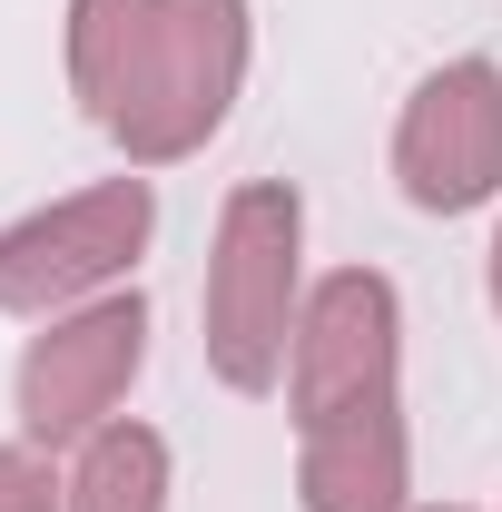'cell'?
I'll use <instances>...</instances> for the list:
<instances>
[{
	"mask_svg": "<svg viewBox=\"0 0 502 512\" xmlns=\"http://www.w3.org/2000/svg\"><path fill=\"white\" fill-rule=\"evenodd\" d=\"M79 79L148 158L188 148L237 79V0H79Z\"/></svg>",
	"mask_w": 502,
	"mask_h": 512,
	"instance_id": "1",
	"label": "cell"
},
{
	"mask_svg": "<svg viewBox=\"0 0 502 512\" xmlns=\"http://www.w3.org/2000/svg\"><path fill=\"white\" fill-rule=\"evenodd\" d=\"M286 256H296V197L247 188L227 217V256H217V296H207V335L227 384H266L276 345H286Z\"/></svg>",
	"mask_w": 502,
	"mask_h": 512,
	"instance_id": "2",
	"label": "cell"
},
{
	"mask_svg": "<svg viewBox=\"0 0 502 512\" xmlns=\"http://www.w3.org/2000/svg\"><path fill=\"white\" fill-rule=\"evenodd\" d=\"M404 178L424 207H473L502 178V79L493 69H443L404 119Z\"/></svg>",
	"mask_w": 502,
	"mask_h": 512,
	"instance_id": "3",
	"label": "cell"
},
{
	"mask_svg": "<svg viewBox=\"0 0 502 512\" xmlns=\"http://www.w3.org/2000/svg\"><path fill=\"white\" fill-rule=\"evenodd\" d=\"M138 227H148V197L109 188V197H79L60 217L0 237V306H40V296H69V286L109 276V266L138 247Z\"/></svg>",
	"mask_w": 502,
	"mask_h": 512,
	"instance_id": "4",
	"label": "cell"
},
{
	"mask_svg": "<svg viewBox=\"0 0 502 512\" xmlns=\"http://www.w3.org/2000/svg\"><path fill=\"white\" fill-rule=\"evenodd\" d=\"M138 335H148V316H138V296L128 306H99L89 325H69V335H50L40 355H30V375H20V404H30V434H79L109 394H119V375L138 365Z\"/></svg>",
	"mask_w": 502,
	"mask_h": 512,
	"instance_id": "5",
	"label": "cell"
},
{
	"mask_svg": "<svg viewBox=\"0 0 502 512\" xmlns=\"http://www.w3.org/2000/svg\"><path fill=\"white\" fill-rule=\"evenodd\" d=\"M79 512H158V444L148 434H109L79 473Z\"/></svg>",
	"mask_w": 502,
	"mask_h": 512,
	"instance_id": "6",
	"label": "cell"
},
{
	"mask_svg": "<svg viewBox=\"0 0 502 512\" xmlns=\"http://www.w3.org/2000/svg\"><path fill=\"white\" fill-rule=\"evenodd\" d=\"M0 512H50V483H40L20 453H0Z\"/></svg>",
	"mask_w": 502,
	"mask_h": 512,
	"instance_id": "7",
	"label": "cell"
}]
</instances>
